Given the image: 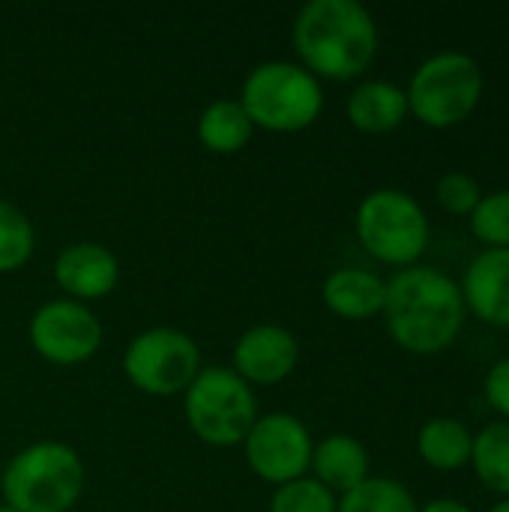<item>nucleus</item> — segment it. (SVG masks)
I'll return each instance as SVG.
<instances>
[{
    "label": "nucleus",
    "instance_id": "nucleus-1",
    "mask_svg": "<svg viewBox=\"0 0 509 512\" xmlns=\"http://www.w3.org/2000/svg\"><path fill=\"white\" fill-rule=\"evenodd\" d=\"M381 315L399 348L441 354L459 339L468 309L456 279L435 267H405L387 282Z\"/></svg>",
    "mask_w": 509,
    "mask_h": 512
},
{
    "label": "nucleus",
    "instance_id": "nucleus-2",
    "mask_svg": "<svg viewBox=\"0 0 509 512\" xmlns=\"http://www.w3.org/2000/svg\"><path fill=\"white\" fill-rule=\"evenodd\" d=\"M291 39L306 72L336 81L357 78L378 54V24L357 0H309Z\"/></svg>",
    "mask_w": 509,
    "mask_h": 512
},
{
    "label": "nucleus",
    "instance_id": "nucleus-3",
    "mask_svg": "<svg viewBox=\"0 0 509 512\" xmlns=\"http://www.w3.org/2000/svg\"><path fill=\"white\" fill-rule=\"evenodd\" d=\"M84 489L81 456L60 441H39L12 456L3 471V504L15 512H69Z\"/></svg>",
    "mask_w": 509,
    "mask_h": 512
},
{
    "label": "nucleus",
    "instance_id": "nucleus-4",
    "mask_svg": "<svg viewBox=\"0 0 509 512\" xmlns=\"http://www.w3.org/2000/svg\"><path fill=\"white\" fill-rule=\"evenodd\" d=\"M252 126L270 132H300L312 126L324 108L321 84L297 63L270 60L249 72L240 96Z\"/></svg>",
    "mask_w": 509,
    "mask_h": 512
},
{
    "label": "nucleus",
    "instance_id": "nucleus-5",
    "mask_svg": "<svg viewBox=\"0 0 509 512\" xmlns=\"http://www.w3.org/2000/svg\"><path fill=\"white\" fill-rule=\"evenodd\" d=\"M483 69L465 51H444L423 60L405 90L408 111L432 126L450 129L474 114L483 99Z\"/></svg>",
    "mask_w": 509,
    "mask_h": 512
},
{
    "label": "nucleus",
    "instance_id": "nucleus-6",
    "mask_svg": "<svg viewBox=\"0 0 509 512\" xmlns=\"http://www.w3.org/2000/svg\"><path fill=\"white\" fill-rule=\"evenodd\" d=\"M186 423L189 429L213 447L243 444L258 420V402L252 387L225 366L201 369L186 387Z\"/></svg>",
    "mask_w": 509,
    "mask_h": 512
},
{
    "label": "nucleus",
    "instance_id": "nucleus-7",
    "mask_svg": "<svg viewBox=\"0 0 509 512\" xmlns=\"http://www.w3.org/2000/svg\"><path fill=\"white\" fill-rule=\"evenodd\" d=\"M357 240L384 264L414 267L429 246V219L420 201L402 189H375L357 207Z\"/></svg>",
    "mask_w": 509,
    "mask_h": 512
},
{
    "label": "nucleus",
    "instance_id": "nucleus-8",
    "mask_svg": "<svg viewBox=\"0 0 509 512\" xmlns=\"http://www.w3.org/2000/svg\"><path fill=\"white\" fill-rule=\"evenodd\" d=\"M126 378L147 396H174L201 372L198 345L174 327H153L138 333L123 357Z\"/></svg>",
    "mask_w": 509,
    "mask_h": 512
},
{
    "label": "nucleus",
    "instance_id": "nucleus-9",
    "mask_svg": "<svg viewBox=\"0 0 509 512\" xmlns=\"http://www.w3.org/2000/svg\"><path fill=\"white\" fill-rule=\"evenodd\" d=\"M243 447L249 468L273 486L306 477L315 450L309 429L291 414H267L255 420Z\"/></svg>",
    "mask_w": 509,
    "mask_h": 512
},
{
    "label": "nucleus",
    "instance_id": "nucleus-10",
    "mask_svg": "<svg viewBox=\"0 0 509 512\" xmlns=\"http://www.w3.org/2000/svg\"><path fill=\"white\" fill-rule=\"evenodd\" d=\"M30 342L48 363L78 366L99 351L102 324L78 300H51L30 318Z\"/></svg>",
    "mask_w": 509,
    "mask_h": 512
},
{
    "label": "nucleus",
    "instance_id": "nucleus-11",
    "mask_svg": "<svg viewBox=\"0 0 509 512\" xmlns=\"http://www.w3.org/2000/svg\"><path fill=\"white\" fill-rule=\"evenodd\" d=\"M297 360V339L279 324H258L246 330L234 345V372L246 384H279L294 372Z\"/></svg>",
    "mask_w": 509,
    "mask_h": 512
},
{
    "label": "nucleus",
    "instance_id": "nucleus-12",
    "mask_svg": "<svg viewBox=\"0 0 509 512\" xmlns=\"http://www.w3.org/2000/svg\"><path fill=\"white\" fill-rule=\"evenodd\" d=\"M54 279L72 300H99L117 288L120 264L99 243H72L54 261Z\"/></svg>",
    "mask_w": 509,
    "mask_h": 512
},
{
    "label": "nucleus",
    "instance_id": "nucleus-13",
    "mask_svg": "<svg viewBox=\"0 0 509 512\" xmlns=\"http://www.w3.org/2000/svg\"><path fill=\"white\" fill-rule=\"evenodd\" d=\"M465 309L492 324L509 327V249H486L480 252L462 279Z\"/></svg>",
    "mask_w": 509,
    "mask_h": 512
},
{
    "label": "nucleus",
    "instance_id": "nucleus-14",
    "mask_svg": "<svg viewBox=\"0 0 509 512\" xmlns=\"http://www.w3.org/2000/svg\"><path fill=\"white\" fill-rule=\"evenodd\" d=\"M321 297L327 309L348 321H366L384 312L387 282L363 267H342L324 279Z\"/></svg>",
    "mask_w": 509,
    "mask_h": 512
},
{
    "label": "nucleus",
    "instance_id": "nucleus-15",
    "mask_svg": "<svg viewBox=\"0 0 509 512\" xmlns=\"http://www.w3.org/2000/svg\"><path fill=\"white\" fill-rule=\"evenodd\" d=\"M309 468L315 471V480L333 495H348L369 480V453L351 435H330L312 450Z\"/></svg>",
    "mask_w": 509,
    "mask_h": 512
},
{
    "label": "nucleus",
    "instance_id": "nucleus-16",
    "mask_svg": "<svg viewBox=\"0 0 509 512\" xmlns=\"http://www.w3.org/2000/svg\"><path fill=\"white\" fill-rule=\"evenodd\" d=\"M408 117V96L390 81H366L348 99V120L369 135L393 132Z\"/></svg>",
    "mask_w": 509,
    "mask_h": 512
},
{
    "label": "nucleus",
    "instance_id": "nucleus-17",
    "mask_svg": "<svg viewBox=\"0 0 509 512\" xmlns=\"http://www.w3.org/2000/svg\"><path fill=\"white\" fill-rule=\"evenodd\" d=\"M471 450L474 435L456 417H435L417 435V453L435 471H459L471 465Z\"/></svg>",
    "mask_w": 509,
    "mask_h": 512
},
{
    "label": "nucleus",
    "instance_id": "nucleus-18",
    "mask_svg": "<svg viewBox=\"0 0 509 512\" xmlns=\"http://www.w3.org/2000/svg\"><path fill=\"white\" fill-rule=\"evenodd\" d=\"M252 120L240 99H216L198 117V138L210 153L231 156L240 153L252 138Z\"/></svg>",
    "mask_w": 509,
    "mask_h": 512
},
{
    "label": "nucleus",
    "instance_id": "nucleus-19",
    "mask_svg": "<svg viewBox=\"0 0 509 512\" xmlns=\"http://www.w3.org/2000/svg\"><path fill=\"white\" fill-rule=\"evenodd\" d=\"M471 465L489 492L509 498V423H492L474 435Z\"/></svg>",
    "mask_w": 509,
    "mask_h": 512
},
{
    "label": "nucleus",
    "instance_id": "nucleus-20",
    "mask_svg": "<svg viewBox=\"0 0 509 512\" xmlns=\"http://www.w3.org/2000/svg\"><path fill=\"white\" fill-rule=\"evenodd\" d=\"M336 512H420L414 495L387 477H369L354 492L342 495Z\"/></svg>",
    "mask_w": 509,
    "mask_h": 512
},
{
    "label": "nucleus",
    "instance_id": "nucleus-21",
    "mask_svg": "<svg viewBox=\"0 0 509 512\" xmlns=\"http://www.w3.org/2000/svg\"><path fill=\"white\" fill-rule=\"evenodd\" d=\"M36 246L30 219L9 201H0V273L21 270Z\"/></svg>",
    "mask_w": 509,
    "mask_h": 512
},
{
    "label": "nucleus",
    "instance_id": "nucleus-22",
    "mask_svg": "<svg viewBox=\"0 0 509 512\" xmlns=\"http://www.w3.org/2000/svg\"><path fill=\"white\" fill-rule=\"evenodd\" d=\"M471 231L486 249H509V189L480 198L471 213Z\"/></svg>",
    "mask_w": 509,
    "mask_h": 512
},
{
    "label": "nucleus",
    "instance_id": "nucleus-23",
    "mask_svg": "<svg viewBox=\"0 0 509 512\" xmlns=\"http://www.w3.org/2000/svg\"><path fill=\"white\" fill-rule=\"evenodd\" d=\"M336 507V495L309 477L276 486V495L270 501V512H336Z\"/></svg>",
    "mask_w": 509,
    "mask_h": 512
},
{
    "label": "nucleus",
    "instance_id": "nucleus-24",
    "mask_svg": "<svg viewBox=\"0 0 509 512\" xmlns=\"http://www.w3.org/2000/svg\"><path fill=\"white\" fill-rule=\"evenodd\" d=\"M435 195H438V204H441L447 213H453V216H471V213L477 210L480 198H483L480 183H477L471 174H465V171H450V174H444V177L438 180Z\"/></svg>",
    "mask_w": 509,
    "mask_h": 512
},
{
    "label": "nucleus",
    "instance_id": "nucleus-25",
    "mask_svg": "<svg viewBox=\"0 0 509 512\" xmlns=\"http://www.w3.org/2000/svg\"><path fill=\"white\" fill-rule=\"evenodd\" d=\"M486 399H489V405H492L498 414L507 417L509 423V357L498 360V363L489 369V375H486Z\"/></svg>",
    "mask_w": 509,
    "mask_h": 512
},
{
    "label": "nucleus",
    "instance_id": "nucleus-26",
    "mask_svg": "<svg viewBox=\"0 0 509 512\" xmlns=\"http://www.w3.org/2000/svg\"><path fill=\"white\" fill-rule=\"evenodd\" d=\"M420 512H474V510H471L468 504L456 501V498H435V501L423 504Z\"/></svg>",
    "mask_w": 509,
    "mask_h": 512
},
{
    "label": "nucleus",
    "instance_id": "nucleus-27",
    "mask_svg": "<svg viewBox=\"0 0 509 512\" xmlns=\"http://www.w3.org/2000/svg\"><path fill=\"white\" fill-rule=\"evenodd\" d=\"M489 512H509V498H504L501 504H495V507H492Z\"/></svg>",
    "mask_w": 509,
    "mask_h": 512
},
{
    "label": "nucleus",
    "instance_id": "nucleus-28",
    "mask_svg": "<svg viewBox=\"0 0 509 512\" xmlns=\"http://www.w3.org/2000/svg\"><path fill=\"white\" fill-rule=\"evenodd\" d=\"M0 512H15L12 507H6V504H0Z\"/></svg>",
    "mask_w": 509,
    "mask_h": 512
}]
</instances>
